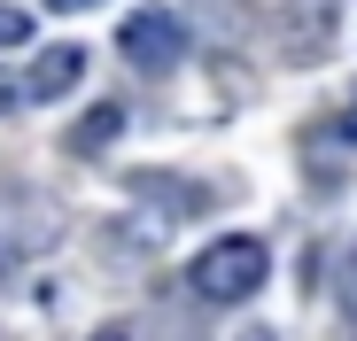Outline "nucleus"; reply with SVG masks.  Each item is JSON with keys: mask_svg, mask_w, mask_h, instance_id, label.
<instances>
[{"mask_svg": "<svg viewBox=\"0 0 357 341\" xmlns=\"http://www.w3.org/2000/svg\"><path fill=\"white\" fill-rule=\"evenodd\" d=\"M264 279H272V248H264L257 233H218V241L187 264V287H195L202 303H249Z\"/></svg>", "mask_w": 357, "mask_h": 341, "instance_id": "nucleus-1", "label": "nucleus"}, {"mask_svg": "<svg viewBox=\"0 0 357 341\" xmlns=\"http://www.w3.org/2000/svg\"><path fill=\"white\" fill-rule=\"evenodd\" d=\"M116 54H125L140 78H163L178 54H187V31H178V16H171V8H132V16H125V31H116Z\"/></svg>", "mask_w": 357, "mask_h": 341, "instance_id": "nucleus-2", "label": "nucleus"}, {"mask_svg": "<svg viewBox=\"0 0 357 341\" xmlns=\"http://www.w3.org/2000/svg\"><path fill=\"white\" fill-rule=\"evenodd\" d=\"M78 78H86V47H70V39H63V47H39V54H31L24 93H31V101H63Z\"/></svg>", "mask_w": 357, "mask_h": 341, "instance_id": "nucleus-3", "label": "nucleus"}, {"mask_svg": "<svg viewBox=\"0 0 357 341\" xmlns=\"http://www.w3.org/2000/svg\"><path fill=\"white\" fill-rule=\"evenodd\" d=\"M116 132H125V101H101V109H86V117L70 125V155H101Z\"/></svg>", "mask_w": 357, "mask_h": 341, "instance_id": "nucleus-4", "label": "nucleus"}, {"mask_svg": "<svg viewBox=\"0 0 357 341\" xmlns=\"http://www.w3.org/2000/svg\"><path fill=\"white\" fill-rule=\"evenodd\" d=\"M140 194H163V202H178V209H195V202H210L202 187H178V179H132Z\"/></svg>", "mask_w": 357, "mask_h": 341, "instance_id": "nucleus-5", "label": "nucleus"}, {"mask_svg": "<svg viewBox=\"0 0 357 341\" xmlns=\"http://www.w3.org/2000/svg\"><path fill=\"white\" fill-rule=\"evenodd\" d=\"M31 39V16L24 8H8V0H0V47H24Z\"/></svg>", "mask_w": 357, "mask_h": 341, "instance_id": "nucleus-6", "label": "nucleus"}, {"mask_svg": "<svg viewBox=\"0 0 357 341\" xmlns=\"http://www.w3.org/2000/svg\"><path fill=\"white\" fill-rule=\"evenodd\" d=\"M54 16H86V8H101V0H47Z\"/></svg>", "mask_w": 357, "mask_h": 341, "instance_id": "nucleus-7", "label": "nucleus"}, {"mask_svg": "<svg viewBox=\"0 0 357 341\" xmlns=\"http://www.w3.org/2000/svg\"><path fill=\"white\" fill-rule=\"evenodd\" d=\"M8 279H16V248H8V241H0V287H8Z\"/></svg>", "mask_w": 357, "mask_h": 341, "instance_id": "nucleus-8", "label": "nucleus"}, {"mask_svg": "<svg viewBox=\"0 0 357 341\" xmlns=\"http://www.w3.org/2000/svg\"><path fill=\"white\" fill-rule=\"evenodd\" d=\"M334 132H342V140H357V101L342 109V125H334Z\"/></svg>", "mask_w": 357, "mask_h": 341, "instance_id": "nucleus-9", "label": "nucleus"}, {"mask_svg": "<svg viewBox=\"0 0 357 341\" xmlns=\"http://www.w3.org/2000/svg\"><path fill=\"white\" fill-rule=\"evenodd\" d=\"M349 310H357V248H349Z\"/></svg>", "mask_w": 357, "mask_h": 341, "instance_id": "nucleus-10", "label": "nucleus"}, {"mask_svg": "<svg viewBox=\"0 0 357 341\" xmlns=\"http://www.w3.org/2000/svg\"><path fill=\"white\" fill-rule=\"evenodd\" d=\"M8 101H16V86H8V78H0V109H8Z\"/></svg>", "mask_w": 357, "mask_h": 341, "instance_id": "nucleus-11", "label": "nucleus"}]
</instances>
